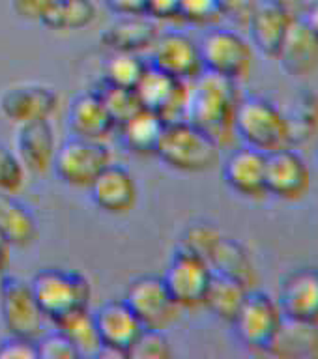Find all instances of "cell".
Instances as JSON below:
<instances>
[{"instance_id":"1","label":"cell","mask_w":318,"mask_h":359,"mask_svg":"<svg viewBox=\"0 0 318 359\" xmlns=\"http://www.w3.org/2000/svg\"><path fill=\"white\" fill-rule=\"evenodd\" d=\"M241 100L238 83L202 72L190 83L185 120L206 131L221 148L234 140L236 109Z\"/></svg>"},{"instance_id":"42","label":"cell","mask_w":318,"mask_h":359,"mask_svg":"<svg viewBox=\"0 0 318 359\" xmlns=\"http://www.w3.org/2000/svg\"><path fill=\"white\" fill-rule=\"evenodd\" d=\"M117 15H145L146 0H103Z\"/></svg>"},{"instance_id":"31","label":"cell","mask_w":318,"mask_h":359,"mask_svg":"<svg viewBox=\"0 0 318 359\" xmlns=\"http://www.w3.org/2000/svg\"><path fill=\"white\" fill-rule=\"evenodd\" d=\"M249 290L251 288H247L240 280L227 277V275L213 273L202 307H206L216 318L230 324L240 311Z\"/></svg>"},{"instance_id":"3","label":"cell","mask_w":318,"mask_h":359,"mask_svg":"<svg viewBox=\"0 0 318 359\" xmlns=\"http://www.w3.org/2000/svg\"><path fill=\"white\" fill-rule=\"evenodd\" d=\"M154 156L176 172H206L219 163L221 146L190 120L165 123Z\"/></svg>"},{"instance_id":"30","label":"cell","mask_w":318,"mask_h":359,"mask_svg":"<svg viewBox=\"0 0 318 359\" xmlns=\"http://www.w3.org/2000/svg\"><path fill=\"white\" fill-rule=\"evenodd\" d=\"M53 325L66 335L79 358H98L101 339L95 327L94 313H90V307L64 314L62 318L55 320Z\"/></svg>"},{"instance_id":"23","label":"cell","mask_w":318,"mask_h":359,"mask_svg":"<svg viewBox=\"0 0 318 359\" xmlns=\"http://www.w3.org/2000/svg\"><path fill=\"white\" fill-rule=\"evenodd\" d=\"M161 32V22L148 15H118L105 30H101L100 41L107 50L120 53H146L150 50Z\"/></svg>"},{"instance_id":"12","label":"cell","mask_w":318,"mask_h":359,"mask_svg":"<svg viewBox=\"0 0 318 359\" xmlns=\"http://www.w3.org/2000/svg\"><path fill=\"white\" fill-rule=\"evenodd\" d=\"M283 313L277 305V299L251 288L230 325L234 327L236 337L241 344L264 352L279 327Z\"/></svg>"},{"instance_id":"27","label":"cell","mask_w":318,"mask_h":359,"mask_svg":"<svg viewBox=\"0 0 318 359\" xmlns=\"http://www.w3.org/2000/svg\"><path fill=\"white\" fill-rule=\"evenodd\" d=\"M98 6L94 0H53L39 17V25L51 32H79L94 25Z\"/></svg>"},{"instance_id":"19","label":"cell","mask_w":318,"mask_h":359,"mask_svg":"<svg viewBox=\"0 0 318 359\" xmlns=\"http://www.w3.org/2000/svg\"><path fill=\"white\" fill-rule=\"evenodd\" d=\"M266 154L249 146L230 151L223 163V180L236 195L244 198L266 196Z\"/></svg>"},{"instance_id":"14","label":"cell","mask_w":318,"mask_h":359,"mask_svg":"<svg viewBox=\"0 0 318 359\" xmlns=\"http://www.w3.org/2000/svg\"><path fill=\"white\" fill-rule=\"evenodd\" d=\"M148 64L185 83L195 81L204 72L201 45L182 30H161L150 47Z\"/></svg>"},{"instance_id":"33","label":"cell","mask_w":318,"mask_h":359,"mask_svg":"<svg viewBox=\"0 0 318 359\" xmlns=\"http://www.w3.org/2000/svg\"><path fill=\"white\" fill-rule=\"evenodd\" d=\"M95 94L100 95L101 101L105 103L107 111L111 112L112 120L117 123V128L120 123H124L128 118H131L135 112L143 109L139 103V97L135 94V90L122 88V86H112L103 81L95 86Z\"/></svg>"},{"instance_id":"7","label":"cell","mask_w":318,"mask_h":359,"mask_svg":"<svg viewBox=\"0 0 318 359\" xmlns=\"http://www.w3.org/2000/svg\"><path fill=\"white\" fill-rule=\"evenodd\" d=\"M204 72L240 83L253 69L255 50L241 34L229 28H216L199 41Z\"/></svg>"},{"instance_id":"39","label":"cell","mask_w":318,"mask_h":359,"mask_svg":"<svg viewBox=\"0 0 318 359\" xmlns=\"http://www.w3.org/2000/svg\"><path fill=\"white\" fill-rule=\"evenodd\" d=\"M0 359H38L36 341L8 335L0 341Z\"/></svg>"},{"instance_id":"20","label":"cell","mask_w":318,"mask_h":359,"mask_svg":"<svg viewBox=\"0 0 318 359\" xmlns=\"http://www.w3.org/2000/svg\"><path fill=\"white\" fill-rule=\"evenodd\" d=\"M277 305L283 316L318 324V268H300L286 275Z\"/></svg>"},{"instance_id":"21","label":"cell","mask_w":318,"mask_h":359,"mask_svg":"<svg viewBox=\"0 0 318 359\" xmlns=\"http://www.w3.org/2000/svg\"><path fill=\"white\" fill-rule=\"evenodd\" d=\"M275 58L292 77L311 75L318 67V34L302 15L292 19Z\"/></svg>"},{"instance_id":"5","label":"cell","mask_w":318,"mask_h":359,"mask_svg":"<svg viewBox=\"0 0 318 359\" xmlns=\"http://www.w3.org/2000/svg\"><path fill=\"white\" fill-rule=\"evenodd\" d=\"M28 285L51 324L72 311L90 307L92 285L79 271L60 268L39 269Z\"/></svg>"},{"instance_id":"16","label":"cell","mask_w":318,"mask_h":359,"mask_svg":"<svg viewBox=\"0 0 318 359\" xmlns=\"http://www.w3.org/2000/svg\"><path fill=\"white\" fill-rule=\"evenodd\" d=\"M90 196L101 212L126 215L139 202V185L128 168L111 163L88 187Z\"/></svg>"},{"instance_id":"8","label":"cell","mask_w":318,"mask_h":359,"mask_svg":"<svg viewBox=\"0 0 318 359\" xmlns=\"http://www.w3.org/2000/svg\"><path fill=\"white\" fill-rule=\"evenodd\" d=\"M0 318L8 335L38 341L47 331V316L27 280L8 277L0 294Z\"/></svg>"},{"instance_id":"2","label":"cell","mask_w":318,"mask_h":359,"mask_svg":"<svg viewBox=\"0 0 318 359\" xmlns=\"http://www.w3.org/2000/svg\"><path fill=\"white\" fill-rule=\"evenodd\" d=\"M180 247L204 258L213 273L232 277L244 283L247 288H255L257 285V268L251 252L240 241L223 236L210 224H190L182 234Z\"/></svg>"},{"instance_id":"37","label":"cell","mask_w":318,"mask_h":359,"mask_svg":"<svg viewBox=\"0 0 318 359\" xmlns=\"http://www.w3.org/2000/svg\"><path fill=\"white\" fill-rule=\"evenodd\" d=\"M38 359H75L79 358L73 344L66 339V335L55 327L53 331H45L44 335L36 341Z\"/></svg>"},{"instance_id":"6","label":"cell","mask_w":318,"mask_h":359,"mask_svg":"<svg viewBox=\"0 0 318 359\" xmlns=\"http://www.w3.org/2000/svg\"><path fill=\"white\" fill-rule=\"evenodd\" d=\"M112 163V150L107 140L72 137L58 144L53 168L62 184L75 189H88L92 182Z\"/></svg>"},{"instance_id":"15","label":"cell","mask_w":318,"mask_h":359,"mask_svg":"<svg viewBox=\"0 0 318 359\" xmlns=\"http://www.w3.org/2000/svg\"><path fill=\"white\" fill-rule=\"evenodd\" d=\"M266 195L281 201H298L311 184L307 165L292 146L266 154Z\"/></svg>"},{"instance_id":"22","label":"cell","mask_w":318,"mask_h":359,"mask_svg":"<svg viewBox=\"0 0 318 359\" xmlns=\"http://www.w3.org/2000/svg\"><path fill=\"white\" fill-rule=\"evenodd\" d=\"M67 128L73 137L90 140H107L112 131H117V123L111 112L107 111L105 103L95 94V90H88L77 94L67 105Z\"/></svg>"},{"instance_id":"44","label":"cell","mask_w":318,"mask_h":359,"mask_svg":"<svg viewBox=\"0 0 318 359\" xmlns=\"http://www.w3.org/2000/svg\"><path fill=\"white\" fill-rule=\"evenodd\" d=\"M302 17L305 19V21H307L309 27L313 28L314 32L318 34V0H314L313 4L309 6L307 11H305Z\"/></svg>"},{"instance_id":"47","label":"cell","mask_w":318,"mask_h":359,"mask_svg":"<svg viewBox=\"0 0 318 359\" xmlns=\"http://www.w3.org/2000/svg\"><path fill=\"white\" fill-rule=\"evenodd\" d=\"M317 157H318V150H317Z\"/></svg>"},{"instance_id":"32","label":"cell","mask_w":318,"mask_h":359,"mask_svg":"<svg viewBox=\"0 0 318 359\" xmlns=\"http://www.w3.org/2000/svg\"><path fill=\"white\" fill-rule=\"evenodd\" d=\"M101 67V81L112 86L131 88L139 84L145 72L148 69V62L139 53H120V50H109Z\"/></svg>"},{"instance_id":"36","label":"cell","mask_w":318,"mask_h":359,"mask_svg":"<svg viewBox=\"0 0 318 359\" xmlns=\"http://www.w3.org/2000/svg\"><path fill=\"white\" fill-rule=\"evenodd\" d=\"M221 15H219L218 0H180L178 21L197 27H208V25H216Z\"/></svg>"},{"instance_id":"26","label":"cell","mask_w":318,"mask_h":359,"mask_svg":"<svg viewBox=\"0 0 318 359\" xmlns=\"http://www.w3.org/2000/svg\"><path fill=\"white\" fill-rule=\"evenodd\" d=\"M0 232L13 247H30L38 241L39 226L32 210L17 195L0 193Z\"/></svg>"},{"instance_id":"43","label":"cell","mask_w":318,"mask_h":359,"mask_svg":"<svg viewBox=\"0 0 318 359\" xmlns=\"http://www.w3.org/2000/svg\"><path fill=\"white\" fill-rule=\"evenodd\" d=\"M11 251H13V245L10 241L6 240V236L0 232V269L8 271L11 264Z\"/></svg>"},{"instance_id":"17","label":"cell","mask_w":318,"mask_h":359,"mask_svg":"<svg viewBox=\"0 0 318 359\" xmlns=\"http://www.w3.org/2000/svg\"><path fill=\"white\" fill-rule=\"evenodd\" d=\"M13 150L28 174H45L51 170L58 150L56 131L51 120L17 126Z\"/></svg>"},{"instance_id":"13","label":"cell","mask_w":318,"mask_h":359,"mask_svg":"<svg viewBox=\"0 0 318 359\" xmlns=\"http://www.w3.org/2000/svg\"><path fill=\"white\" fill-rule=\"evenodd\" d=\"M135 94L143 109L156 112L165 123L185 120L190 83L171 77L154 66H148L139 84L135 86Z\"/></svg>"},{"instance_id":"40","label":"cell","mask_w":318,"mask_h":359,"mask_svg":"<svg viewBox=\"0 0 318 359\" xmlns=\"http://www.w3.org/2000/svg\"><path fill=\"white\" fill-rule=\"evenodd\" d=\"M180 0H146L145 15L152 17L154 21H178Z\"/></svg>"},{"instance_id":"41","label":"cell","mask_w":318,"mask_h":359,"mask_svg":"<svg viewBox=\"0 0 318 359\" xmlns=\"http://www.w3.org/2000/svg\"><path fill=\"white\" fill-rule=\"evenodd\" d=\"M53 0H10V8L13 15L22 19V21H39V17L45 11V8Z\"/></svg>"},{"instance_id":"38","label":"cell","mask_w":318,"mask_h":359,"mask_svg":"<svg viewBox=\"0 0 318 359\" xmlns=\"http://www.w3.org/2000/svg\"><path fill=\"white\" fill-rule=\"evenodd\" d=\"M257 6V0H218L221 19H229L241 27H247Z\"/></svg>"},{"instance_id":"35","label":"cell","mask_w":318,"mask_h":359,"mask_svg":"<svg viewBox=\"0 0 318 359\" xmlns=\"http://www.w3.org/2000/svg\"><path fill=\"white\" fill-rule=\"evenodd\" d=\"M171 341L161 330H150L145 327L139 337L135 339L128 352V358L131 359H165L171 358Z\"/></svg>"},{"instance_id":"46","label":"cell","mask_w":318,"mask_h":359,"mask_svg":"<svg viewBox=\"0 0 318 359\" xmlns=\"http://www.w3.org/2000/svg\"><path fill=\"white\" fill-rule=\"evenodd\" d=\"M6 279H8V275H6L4 269H0V294H2V288H4Z\"/></svg>"},{"instance_id":"45","label":"cell","mask_w":318,"mask_h":359,"mask_svg":"<svg viewBox=\"0 0 318 359\" xmlns=\"http://www.w3.org/2000/svg\"><path fill=\"white\" fill-rule=\"evenodd\" d=\"M257 4H285V0H257Z\"/></svg>"},{"instance_id":"10","label":"cell","mask_w":318,"mask_h":359,"mask_svg":"<svg viewBox=\"0 0 318 359\" xmlns=\"http://www.w3.org/2000/svg\"><path fill=\"white\" fill-rule=\"evenodd\" d=\"M212 275V268L204 258L180 247L171 257L161 277L174 302L184 311L202 307Z\"/></svg>"},{"instance_id":"25","label":"cell","mask_w":318,"mask_h":359,"mask_svg":"<svg viewBox=\"0 0 318 359\" xmlns=\"http://www.w3.org/2000/svg\"><path fill=\"white\" fill-rule=\"evenodd\" d=\"M292 19L294 15L286 10V4H258L247 22L253 49L275 58Z\"/></svg>"},{"instance_id":"24","label":"cell","mask_w":318,"mask_h":359,"mask_svg":"<svg viewBox=\"0 0 318 359\" xmlns=\"http://www.w3.org/2000/svg\"><path fill=\"white\" fill-rule=\"evenodd\" d=\"M264 352L281 359H318V324L283 316Z\"/></svg>"},{"instance_id":"34","label":"cell","mask_w":318,"mask_h":359,"mask_svg":"<svg viewBox=\"0 0 318 359\" xmlns=\"http://www.w3.org/2000/svg\"><path fill=\"white\" fill-rule=\"evenodd\" d=\"M28 180V170L17 157L15 150L0 142V193L19 195Z\"/></svg>"},{"instance_id":"9","label":"cell","mask_w":318,"mask_h":359,"mask_svg":"<svg viewBox=\"0 0 318 359\" xmlns=\"http://www.w3.org/2000/svg\"><path fill=\"white\" fill-rule=\"evenodd\" d=\"M60 107L55 86L36 81L13 83L0 92V116L11 126L51 120Z\"/></svg>"},{"instance_id":"29","label":"cell","mask_w":318,"mask_h":359,"mask_svg":"<svg viewBox=\"0 0 318 359\" xmlns=\"http://www.w3.org/2000/svg\"><path fill=\"white\" fill-rule=\"evenodd\" d=\"M289 139L292 144H305L318 140V94L303 90L291 100L285 111Z\"/></svg>"},{"instance_id":"18","label":"cell","mask_w":318,"mask_h":359,"mask_svg":"<svg viewBox=\"0 0 318 359\" xmlns=\"http://www.w3.org/2000/svg\"><path fill=\"white\" fill-rule=\"evenodd\" d=\"M101 346L112 348L128 358V352L139 333L145 330L126 299H111L94 311Z\"/></svg>"},{"instance_id":"4","label":"cell","mask_w":318,"mask_h":359,"mask_svg":"<svg viewBox=\"0 0 318 359\" xmlns=\"http://www.w3.org/2000/svg\"><path fill=\"white\" fill-rule=\"evenodd\" d=\"M234 135L264 154L291 146L283 109L263 95H241L234 118Z\"/></svg>"},{"instance_id":"28","label":"cell","mask_w":318,"mask_h":359,"mask_svg":"<svg viewBox=\"0 0 318 359\" xmlns=\"http://www.w3.org/2000/svg\"><path fill=\"white\" fill-rule=\"evenodd\" d=\"M163 128H165V122L156 112L139 109L133 116L120 123L117 131L120 133L122 144L129 151L139 154V156H154Z\"/></svg>"},{"instance_id":"11","label":"cell","mask_w":318,"mask_h":359,"mask_svg":"<svg viewBox=\"0 0 318 359\" xmlns=\"http://www.w3.org/2000/svg\"><path fill=\"white\" fill-rule=\"evenodd\" d=\"M124 299L133 309L140 324L150 330L165 331L182 313L159 275H140L131 280Z\"/></svg>"}]
</instances>
